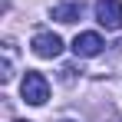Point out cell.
Segmentation results:
<instances>
[{"mask_svg": "<svg viewBox=\"0 0 122 122\" xmlns=\"http://www.w3.org/2000/svg\"><path fill=\"white\" fill-rule=\"evenodd\" d=\"M20 96H23V102H30V106H43V102L50 99V82H46V76L36 73V69H26V76H23V82H20Z\"/></svg>", "mask_w": 122, "mask_h": 122, "instance_id": "cell-1", "label": "cell"}, {"mask_svg": "<svg viewBox=\"0 0 122 122\" xmlns=\"http://www.w3.org/2000/svg\"><path fill=\"white\" fill-rule=\"evenodd\" d=\"M96 23L106 30H122V0H96Z\"/></svg>", "mask_w": 122, "mask_h": 122, "instance_id": "cell-2", "label": "cell"}, {"mask_svg": "<svg viewBox=\"0 0 122 122\" xmlns=\"http://www.w3.org/2000/svg\"><path fill=\"white\" fill-rule=\"evenodd\" d=\"M33 53L40 56V60H56L63 53V40L56 33H50V30H40V33H33Z\"/></svg>", "mask_w": 122, "mask_h": 122, "instance_id": "cell-3", "label": "cell"}, {"mask_svg": "<svg viewBox=\"0 0 122 122\" xmlns=\"http://www.w3.org/2000/svg\"><path fill=\"white\" fill-rule=\"evenodd\" d=\"M102 46H106L102 36L89 30V33H79V36L73 40V53H76L79 60H92V56H99V53H102Z\"/></svg>", "mask_w": 122, "mask_h": 122, "instance_id": "cell-4", "label": "cell"}, {"mask_svg": "<svg viewBox=\"0 0 122 122\" xmlns=\"http://www.w3.org/2000/svg\"><path fill=\"white\" fill-rule=\"evenodd\" d=\"M82 17V3H56L53 7V20H60V23H76Z\"/></svg>", "mask_w": 122, "mask_h": 122, "instance_id": "cell-5", "label": "cell"}, {"mask_svg": "<svg viewBox=\"0 0 122 122\" xmlns=\"http://www.w3.org/2000/svg\"><path fill=\"white\" fill-rule=\"evenodd\" d=\"M0 50H3V69H0V79H3V82H10V79H13V66H17V46L7 40Z\"/></svg>", "mask_w": 122, "mask_h": 122, "instance_id": "cell-6", "label": "cell"}, {"mask_svg": "<svg viewBox=\"0 0 122 122\" xmlns=\"http://www.w3.org/2000/svg\"><path fill=\"white\" fill-rule=\"evenodd\" d=\"M60 122H73V119H60Z\"/></svg>", "mask_w": 122, "mask_h": 122, "instance_id": "cell-7", "label": "cell"}]
</instances>
